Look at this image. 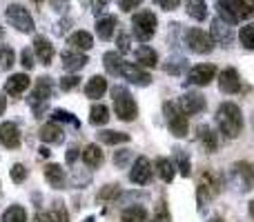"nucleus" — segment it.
I'll use <instances>...</instances> for the list:
<instances>
[{"label":"nucleus","instance_id":"0eeeda50","mask_svg":"<svg viewBox=\"0 0 254 222\" xmlns=\"http://www.w3.org/2000/svg\"><path fill=\"white\" fill-rule=\"evenodd\" d=\"M183 40H185V47H188L190 51L198 53V56H205V53H210L212 49H214V40H212V36L207 34V31L198 29V27H192V29L185 31Z\"/></svg>","mask_w":254,"mask_h":222},{"label":"nucleus","instance_id":"b1692460","mask_svg":"<svg viewBox=\"0 0 254 222\" xmlns=\"http://www.w3.org/2000/svg\"><path fill=\"white\" fill-rule=\"evenodd\" d=\"M45 178L54 189H65V169L61 165H56V162H49L45 167Z\"/></svg>","mask_w":254,"mask_h":222},{"label":"nucleus","instance_id":"7ed1b4c3","mask_svg":"<svg viewBox=\"0 0 254 222\" xmlns=\"http://www.w3.org/2000/svg\"><path fill=\"white\" fill-rule=\"evenodd\" d=\"M112 98H114V111H116V116H119L123 122H131L136 116H138L136 100H134V96L129 93V89H127V87H121V85H116V87L112 89Z\"/></svg>","mask_w":254,"mask_h":222},{"label":"nucleus","instance_id":"f704fd0d","mask_svg":"<svg viewBox=\"0 0 254 222\" xmlns=\"http://www.w3.org/2000/svg\"><path fill=\"white\" fill-rule=\"evenodd\" d=\"M121 222H147V209L145 207H127L121 214Z\"/></svg>","mask_w":254,"mask_h":222},{"label":"nucleus","instance_id":"6ab92c4d","mask_svg":"<svg viewBox=\"0 0 254 222\" xmlns=\"http://www.w3.org/2000/svg\"><path fill=\"white\" fill-rule=\"evenodd\" d=\"M89 62V58L85 56L83 51H63V69L65 71H71V74H76V71H80L85 65Z\"/></svg>","mask_w":254,"mask_h":222},{"label":"nucleus","instance_id":"f8f14e48","mask_svg":"<svg viewBox=\"0 0 254 222\" xmlns=\"http://www.w3.org/2000/svg\"><path fill=\"white\" fill-rule=\"evenodd\" d=\"M210 36H212V40H214L216 44H221V47H232V43H234L232 27H230L228 22H223L221 18H214V20H212Z\"/></svg>","mask_w":254,"mask_h":222},{"label":"nucleus","instance_id":"412c9836","mask_svg":"<svg viewBox=\"0 0 254 222\" xmlns=\"http://www.w3.org/2000/svg\"><path fill=\"white\" fill-rule=\"evenodd\" d=\"M67 44H69L71 49H76V51H89V49L94 47V38H92L89 31L78 29V31H74V34L67 38Z\"/></svg>","mask_w":254,"mask_h":222},{"label":"nucleus","instance_id":"bb28decb","mask_svg":"<svg viewBox=\"0 0 254 222\" xmlns=\"http://www.w3.org/2000/svg\"><path fill=\"white\" fill-rule=\"evenodd\" d=\"M98 140H101L103 144H125L129 142V133H125V131H112V129H103L98 131Z\"/></svg>","mask_w":254,"mask_h":222},{"label":"nucleus","instance_id":"8fccbe9b","mask_svg":"<svg viewBox=\"0 0 254 222\" xmlns=\"http://www.w3.org/2000/svg\"><path fill=\"white\" fill-rule=\"evenodd\" d=\"M181 0H154V4H158L161 9H165V11H172V9L179 7Z\"/></svg>","mask_w":254,"mask_h":222},{"label":"nucleus","instance_id":"c03bdc74","mask_svg":"<svg viewBox=\"0 0 254 222\" xmlns=\"http://www.w3.org/2000/svg\"><path fill=\"white\" fill-rule=\"evenodd\" d=\"M152 222H172V216H170V211H167L165 200H161V202H158V207H156V214H154Z\"/></svg>","mask_w":254,"mask_h":222},{"label":"nucleus","instance_id":"0e129e2a","mask_svg":"<svg viewBox=\"0 0 254 222\" xmlns=\"http://www.w3.org/2000/svg\"><path fill=\"white\" fill-rule=\"evenodd\" d=\"M210 222H223V220H221V218H212Z\"/></svg>","mask_w":254,"mask_h":222},{"label":"nucleus","instance_id":"a878e982","mask_svg":"<svg viewBox=\"0 0 254 222\" xmlns=\"http://www.w3.org/2000/svg\"><path fill=\"white\" fill-rule=\"evenodd\" d=\"M198 140H201V144L205 147L207 153H214L216 149H219V138H216V133L207 125L198 127Z\"/></svg>","mask_w":254,"mask_h":222},{"label":"nucleus","instance_id":"4d7b16f0","mask_svg":"<svg viewBox=\"0 0 254 222\" xmlns=\"http://www.w3.org/2000/svg\"><path fill=\"white\" fill-rule=\"evenodd\" d=\"M78 149H76V147H71L69 149V153H67V162H69V165H71V162H76V158H78Z\"/></svg>","mask_w":254,"mask_h":222},{"label":"nucleus","instance_id":"69168bd1","mask_svg":"<svg viewBox=\"0 0 254 222\" xmlns=\"http://www.w3.org/2000/svg\"><path fill=\"white\" fill-rule=\"evenodd\" d=\"M34 2H43V0H34Z\"/></svg>","mask_w":254,"mask_h":222},{"label":"nucleus","instance_id":"e2e57ef3","mask_svg":"<svg viewBox=\"0 0 254 222\" xmlns=\"http://www.w3.org/2000/svg\"><path fill=\"white\" fill-rule=\"evenodd\" d=\"M250 214H252V216H254V200H252V202H250Z\"/></svg>","mask_w":254,"mask_h":222},{"label":"nucleus","instance_id":"de8ad7c7","mask_svg":"<svg viewBox=\"0 0 254 222\" xmlns=\"http://www.w3.org/2000/svg\"><path fill=\"white\" fill-rule=\"evenodd\" d=\"M20 65L25 67L27 71H31L34 69V51H31V49H22V53H20Z\"/></svg>","mask_w":254,"mask_h":222},{"label":"nucleus","instance_id":"4c0bfd02","mask_svg":"<svg viewBox=\"0 0 254 222\" xmlns=\"http://www.w3.org/2000/svg\"><path fill=\"white\" fill-rule=\"evenodd\" d=\"M16 62V53L11 47H0V71H9Z\"/></svg>","mask_w":254,"mask_h":222},{"label":"nucleus","instance_id":"5701e85b","mask_svg":"<svg viewBox=\"0 0 254 222\" xmlns=\"http://www.w3.org/2000/svg\"><path fill=\"white\" fill-rule=\"evenodd\" d=\"M80 158H83V162L89 167V169H96V167L103 165V160H105V156H103L101 147L98 144H87V147L80 151Z\"/></svg>","mask_w":254,"mask_h":222},{"label":"nucleus","instance_id":"09e8293b","mask_svg":"<svg viewBox=\"0 0 254 222\" xmlns=\"http://www.w3.org/2000/svg\"><path fill=\"white\" fill-rule=\"evenodd\" d=\"M49 4H52V9L58 11V13H63V11L69 9V0H49Z\"/></svg>","mask_w":254,"mask_h":222},{"label":"nucleus","instance_id":"58836bf2","mask_svg":"<svg viewBox=\"0 0 254 222\" xmlns=\"http://www.w3.org/2000/svg\"><path fill=\"white\" fill-rule=\"evenodd\" d=\"M134 160V153H131V149H119V151L114 153V165L119 167V169H125L129 162Z\"/></svg>","mask_w":254,"mask_h":222},{"label":"nucleus","instance_id":"72a5a7b5","mask_svg":"<svg viewBox=\"0 0 254 222\" xmlns=\"http://www.w3.org/2000/svg\"><path fill=\"white\" fill-rule=\"evenodd\" d=\"M172 153H174V160H176V167H179L181 176H183V178H190L192 167H190V158H188V153H185V149L174 147V149H172Z\"/></svg>","mask_w":254,"mask_h":222},{"label":"nucleus","instance_id":"c9c22d12","mask_svg":"<svg viewBox=\"0 0 254 222\" xmlns=\"http://www.w3.org/2000/svg\"><path fill=\"white\" fill-rule=\"evenodd\" d=\"M0 222H27V211L20 205H11L9 209H4Z\"/></svg>","mask_w":254,"mask_h":222},{"label":"nucleus","instance_id":"393cba45","mask_svg":"<svg viewBox=\"0 0 254 222\" xmlns=\"http://www.w3.org/2000/svg\"><path fill=\"white\" fill-rule=\"evenodd\" d=\"M136 65L138 67H156L158 65V53L147 44H140L136 49Z\"/></svg>","mask_w":254,"mask_h":222},{"label":"nucleus","instance_id":"6e6d98bb","mask_svg":"<svg viewBox=\"0 0 254 222\" xmlns=\"http://www.w3.org/2000/svg\"><path fill=\"white\" fill-rule=\"evenodd\" d=\"M34 222H56V220H54V216H52V214L38 211V214H36V218H34Z\"/></svg>","mask_w":254,"mask_h":222},{"label":"nucleus","instance_id":"423d86ee","mask_svg":"<svg viewBox=\"0 0 254 222\" xmlns=\"http://www.w3.org/2000/svg\"><path fill=\"white\" fill-rule=\"evenodd\" d=\"M156 16H154V11H138L134 18H131V34L136 36V40H140V43H147V40H152V36L156 34Z\"/></svg>","mask_w":254,"mask_h":222},{"label":"nucleus","instance_id":"c85d7f7f","mask_svg":"<svg viewBox=\"0 0 254 222\" xmlns=\"http://www.w3.org/2000/svg\"><path fill=\"white\" fill-rule=\"evenodd\" d=\"M185 11H188L190 18L203 22L207 18V4H205V0H188L185 2Z\"/></svg>","mask_w":254,"mask_h":222},{"label":"nucleus","instance_id":"49530a36","mask_svg":"<svg viewBox=\"0 0 254 222\" xmlns=\"http://www.w3.org/2000/svg\"><path fill=\"white\" fill-rule=\"evenodd\" d=\"M78 85H80V78L76 74L63 76V78H61V89H63V91H71V89H76Z\"/></svg>","mask_w":254,"mask_h":222},{"label":"nucleus","instance_id":"4be33fe9","mask_svg":"<svg viewBox=\"0 0 254 222\" xmlns=\"http://www.w3.org/2000/svg\"><path fill=\"white\" fill-rule=\"evenodd\" d=\"M105 91H107V80L103 78V76H94V78H89L87 85H85V96H87L89 100L103 98Z\"/></svg>","mask_w":254,"mask_h":222},{"label":"nucleus","instance_id":"f03ea898","mask_svg":"<svg viewBox=\"0 0 254 222\" xmlns=\"http://www.w3.org/2000/svg\"><path fill=\"white\" fill-rule=\"evenodd\" d=\"M52 96H54L52 78L43 76V78L36 80L34 91H31V96H29V107H31V111H34L36 118H43V113H45V109H47V105H49V100H52Z\"/></svg>","mask_w":254,"mask_h":222},{"label":"nucleus","instance_id":"a211bd4d","mask_svg":"<svg viewBox=\"0 0 254 222\" xmlns=\"http://www.w3.org/2000/svg\"><path fill=\"white\" fill-rule=\"evenodd\" d=\"M34 53L38 56V60L43 62L45 67H49V65H52L54 53H56V51H54V44L49 43L45 36H36V38H34Z\"/></svg>","mask_w":254,"mask_h":222},{"label":"nucleus","instance_id":"9b49d317","mask_svg":"<svg viewBox=\"0 0 254 222\" xmlns=\"http://www.w3.org/2000/svg\"><path fill=\"white\" fill-rule=\"evenodd\" d=\"M129 180L136 184V187H145V184L152 180V162H149L145 156L136 158V162L131 165Z\"/></svg>","mask_w":254,"mask_h":222},{"label":"nucleus","instance_id":"3c124183","mask_svg":"<svg viewBox=\"0 0 254 222\" xmlns=\"http://www.w3.org/2000/svg\"><path fill=\"white\" fill-rule=\"evenodd\" d=\"M119 4L123 11H134L138 4H143V0H119Z\"/></svg>","mask_w":254,"mask_h":222},{"label":"nucleus","instance_id":"dca6fc26","mask_svg":"<svg viewBox=\"0 0 254 222\" xmlns=\"http://www.w3.org/2000/svg\"><path fill=\"white\" fill-rule=\"evenodd\" d=\"M0 144L7 149H18L20 147V129L13 122H2L0 125Z\"/></svg>","mask_w":254,"mask_h":222},{"label":"nucleus","instance_id":"ddd939ff","mask_svg":"<svg viewBox=\"0 0 254 222\" xmlns=\"http://www.w3.org/2000/svg\"><path fill=\"white\" fill-rule=\"evenodd\" d=\"M205 96L198 91H188L179 98V107L183 109L185 116H194V113H201L205 111Z\"/></svg>","mask_w":254,"mask_h":222},{"label":"nucleus","instance_id":"c756f323","mask_svg":"<svg viewBox=\"0 0 254 222\" xmlns=\"http://www.w3.org/2000/svg\"><path fill=\"white\" fill-rule=\"evenodd\" d=\"M89 122H92L94 127H103L110 122V109H107L103 102H96V105H92V109H89Z\"/></svg>","mask_w":254,"mask_h":222},{"label":"nucleus","instance_id":"052dcab7","mask_svg":"<svg viewBox=\"0 0 254 222\" xmlns=\"http://www.w3.org/2000/svg\"><path fill=\"white\" fill-rule=\"evenodd\" d=\"M40 156H43V158H49V156H52V151H49L47 147H40Z\"/></svg>","mask_w":254,"mask_h":222},{"label":"nucleus","instance_id":"cd10ccee","mask_svg":"<svg viewBox=\"0 0 254 222\" xmlns=\"http://www.w3.org/2000/svg\"><path fill=\"white\" fill-rule=\"evenodd\" d=\"M116 31V18L114 16H105L96 20V34L101 40H110Z\"/></svg>","mask_w":254,"mask_h":222},{"label":"nucleus","instance_id":"f257e3e1","mask_svg":"<svg viewBox=\"0 0 254 222\" xmlns=\"http://www.w3.org/2000/svg\"><path fill=\"white\" fill-rule=\"evenodd\" d=\"M216 125H219L221 133H223L225 138H230V140L239 138L243 131V113L239 109V105H234V102H223V105H219Z\"/></svg>","mask_w":254,"mask_h":222},{"label":"nucleus","instance_id":"2f4dec72","mask_svg":"<svg viewBox=\"0 0 254 222\" xmlns=\"http://www.w3.org/2000/svg\"><path fill=\"white\" fill-rule=\"evenodd\" d=\"M174 169L176 167H174V162H172L170 158H156V171H158V176H161L163 182L170 184L172 180H174V174H176Z\"/></svg>","mask_w":254,"mask_h":222},{"label":"nucleus","instance_id":"13d9d810","mask_svg":"<svg viewBox=\"0 0 254 222\" xmlns=\"http://www.w3.org/2000/svg\"><path fill=\"white\" fill-rule=\"evenodd\" d=\"M4 109H7V98H4L2 93H0V116L4 113Z\"/></svg>","mask_w":254,"mask_h":222},{"label":"nucleus","instance_id":"680f3d73","mask_svg":"<svg viewBox=\"0 0 254 222\" xmlns=\"http://www.w3.org/2000/svg\"><path fill=\"white\" fill-rule=\"evenodd\" d=\"M85 222H96V218H94V216H89V218H85Z\"/></svg>","mask_w":254,"mask_h":222},{"label":"nucleus","instance_id":"f3484780","mask_svg":"<svg viewBox=\"0 0 254 222\" xmlns=\"http://www.w3.org/2000/svg\"><path fill=\"white\" fill-rule=\"evenodd\" d=\"M38 135L45 144H61L63 140H65V131H63V127L58 125V122H47V125H43Z\"/></svg>","mask_w":254,"mask_h":222},{"label":"nucleus","instance_id":"4468645a","mask_svg":"<svg viewBox=\"0 0 254 222\" xmlns=\"http://www.w3.org/2000/svg\"><path fill=\"white\" fill-rule=\"evenodd\" d=\"M219 89L223 93H228V96L241 91V76H239V71L232 69V67H228V69L221 71V76H219Z\"/></svg>","mask_w":254,"mask_h":222},{"label":"nucleus","instance_id":"2eb2a0df","mask_svg":"<svg viewBox=\"0 0 254 222\" xmlns=\"http://www.w3.org/2000/svg\"><path fill=\"white\" fill-rule=\"evenodd\" d=\"M232 176L237 178L241 191H250L254 187V167L250 162H237V165L232 167Z\"/></svg>","mask_w":254,"mask_h":222},{"label":"nucleus","instance_id":"1a4fd4ad","mask_svg":"<svg viewBox=\"0 0 254 222\" xmlns=\"http://www.w3.org/2000/svg\"><path fill=\"white\" fill-rule=\"evenodd\" d=\"M121 78H125L127 83L136 85V87H147V85L152 83L149 71H145L143 67H138L136 62H123V67H121Z\"/></svg>","mask_w":254,"mask_h":222},{"label":"nucleus","instance_id":"a18cd8bd","mask_svg":"<svg viewBox=\"0 0 254 222\" xmlns=\"http://www.w3.org/2000/svg\"><path fill=\"white\" fill-rule=\"evenodd\" d=\"M9 176H11V180H13L16 184H22V182H25V178H27L25 165H20V162H18V165H13L11 171H9Z\"/></svg>","mask_w":254,"mask_h":222},{"label":"nucleus","instance_id":"5fc2aeb1","mask_svg":"<svg viewBox=\"0 0 254 222\" xmlns=\"http://www.w3.org/2000/svg\"><path fill=\"white\" fill-rule=\"evenodd\" d=\"M89 7H92V11L98 16V13L107 7V0H89Z\"/></svg>","mask_w":254,"mask_h":222},{"label":"nucleus","instance_id":"473e14b6","mask_svg":"<svg viewBox=\"0 0 254 222\" xmlns=\"http://www.w3.org/2000/svg\"><path fill=\"white\" fill-rule=\"evenodd\" d=\"M163 69H165V74H170V76H181L185 69H188V60H185L183 56H170L167 62L163 65Z\"/></svg>","mask_w":254,"mask_h":222},{"label":"nucleus","instance_id":"39448f33","mask_svg":"<svg viewBox=\"0 0 254 222\" xmlns=\"http://www.w3.org/2000/svg\"><path fill=\"white\" fill-rule=\"evenodd\" d=\"M163 116H165V122L167 127H170L172 135H176V138H183V135H188V116L183 113L179 105H174V102H163Z\"/></svg>","mask_w":254,"mask_h":222},{"label":"nucleus","instance_id":"20e7f679","mask_svg":"<svg viewBox=\"0 0 254 222\" xmlns=\"http://www.w3.org/2000/svg\"><path fill=\"white\" fill-rule=\"evenodd\" d=\"M216 13L228 25H239L241 20L252 16L241 0H216Z\"/></svg>","mask_w":254,"mask_h":222},{"label":"nucleus","instance_id":"aec40b11","mask_svg":"<svg viewBox=\"0 0 254 222\" xmlns=\"http://www.w3.org/2000/svg\"><path fill=\"white\" fill-rule=\"evenodd\" d=\"M29 76L27 74H13L11 78L4 83V93H9V96H20V93H25L27 89H29Z\"/></svg>","mask_w":254,"mask_h":222},{"label":"nucleus","instance_id":"6e6552de","mask_svg":"<svg viewBox=\"0 0 254 222\" xmlns=\"http://www.w3.org/2000/svg\"><path fill=\"white\" fill-rule=\"evenodd\" d=\"M4 16H7L9 25H11L13 29H18L20 34H34V29H36L34 18H31V13L27 11L22 4H9Z\"/></svg>","mask_w":254,"mask_h":222},{"label":"nucleus","instance_id":"864d4df0","mask_svg":"<svg viewBox=\"0 0 254 222\" xmlns=\"http://www.w3.org/2000/svg\"><path fill=\"white\" fill-rule=\"evenodd\" d=\"M89 180H92V176H83V174H80V171H76V174H74V184H76V187H85V184H87L89 182Z\"/></svg>","mask_w":254,"mask_h":222},{"label":"nucleus","instance_id":"9d476101","mask_svg":"<svg viewBox=\"0 0 254 222\" xmlns=\"http://www.w3.org/2000/svg\"><path fill=\"white\" fill-rule=\"evenodd\" d=\"M216 76V67L214 65H196L188 71V85H196V87H207Z\"/></svg>","mask_w":254,"mask_h":222},{"label":"nucleus","instance_id":"bf43d9fd","mask_svg":"<svg viewBox=\"0 0 254 222\" xmlns=\"http://www.w3.org/2000/svg\"><path fill=\"white\" fill-rule=\"evenodd\" d=\"M241 2H243V4H246V7H248V11H250V13H254V0H241Z\"/></svg>","mask_w":254,"mask_h":222},{"label":"nucleus","instance_id":"37998d69","mask_svg":"<svg viewBox=\"0 0 254 222\" xmlns=\"http://www.w3.org/2000/svg\"><path fill=\"white\" fill-rule=\"evenodd\" d=\"M52 118H54V122H69V125H74V127H78L80 122L76 120L74 116H71L69 111H65V109H56L52 113Z\"/></svg>","mask_w":254,"mask_h":222},{"label":"nucleus","instance_id":"79ce46f5","mask_svg":"<svg viewBox=\"0 0 254 222\" xmlns=\"http://www.w3.org/2000/svg\"><path fill=\"white\" fill-rule=\"evenodd\" d=\"M241 43H243V47H248L254 51V22L241 27Z\"/></svg>","mask_w":254,"mask_h":222},{"label":"nucleus","instance_id":"a19ab883","mask_svg":"<svg viewBox=\"0 0 254 222\" xmlns=\"http://www.w3.org/2000/svg\"><path fill=\"white\" fill-rule=\"evenodd\" d=\"M52 216H54V220H56V222H69V214H67L65 202H63V200H54Z\"/></svg>","mask_w":254,"mask_h":222},{"label":"nucleus","instance_id":"7c9ffc66","mask_svg":"<svg viewBox=\"0 0 254 222\" xmlns=\"http://www.w3.org/2000/svg\"><path fill=\"white\" fill-rule=\"evenodd\" d=\"M123 58H121L119 51H107L105 56H103V65H105L107 74L110 76H121V67H123Z\"/></svg>","mask_w":254,"mask_h":222},{"label":"nucleus","instance_id":"ea45409f","mask_svg":"<svg viewBox=\"0 0 254 222\" xmlns=\"http://www.w3.org/2000/svg\"><path fill=\"white\" fill-rule=\"evenodd\" d=\"M121 196V184H107L101 193H98V202H107V200H114V198Z\"/></svg>","mask_w":254,"mask_h":222},{"label":"nucleus","instance_id":"603ef678","mask_svg":"<svg viewBox=\"0 0 254 222\" xmlns=\"http://www.w3.org/2000/svg\"><path fill=\"white\" fill-rule=\"evenodd\" d=\"M119 49H121V53H127V51H129V36H127V34H123V31H121V34H119Z\"/></svg>","mask_w":254,"mask_h":222},{"label":"nucleus","instance_id":"e433bc0d","mask_svg":"<svg viewBox=\"0 0 254 222\" xmlns=\"http://www.w3.org/2000/svg\"><path fill=\"white\" fill-rule=\"evenodd\" d=\"M198 187H203L207 191V196H216V193L221 191V182H219V178H216L214 174H203V178H201V184Z\"/></svg>","mask_w":254,"mask_h":222}]
</instances>
